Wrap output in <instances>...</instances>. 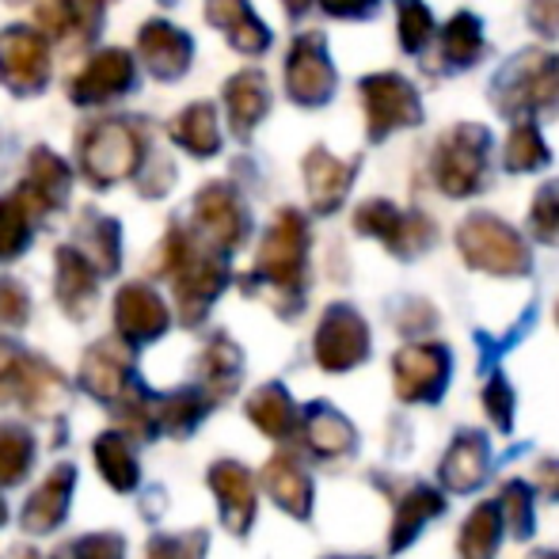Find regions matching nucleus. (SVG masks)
I'll return each instance as SVG.
<instances>
[{"label": "nucleus", "instance_id": "20", "mask_svg": "<svg viewBox=\"0 0 559 559\" xmlns=\"http://www.w3.org/2000/svg\"><path fill=\"white\" fill-rule=\"evenodd\" d=\"M76 487V468L73 464H58L35 491L27 495V507H23V533L27 537H46L69 518V502H73Z\"/></svg>", "mask_w": 559, "mask_h": 559}, {"label": "nucleus", "instance_id": "45", "mask_svg": "<svg viewBox=\"0 0 559 559\" xmlns=\"http://www.w3.org/2000/svg\"><path fill=\"white\" fill-rule=\"evenodd\" d=\"M206 548H210V537L206 530H194V533H156L145 548V559H206Z\"/></svg>", "mask_w": 559, "mask_h": 559}, {"label": "nucleus", "instance_id": "52", "mask_svg": "<svg viewBox=\"0 0 559 559\" xmlns=\"http://www.w3.org/2000/svg\"><path fill=\"white\" fill-rule=\"evenodd\" d=\"M533 487H540L545 499L559 502V456H545V461H537V468H533Z\"/></svg>", "mask_w": 559, "mask_h": 559}, {"label": "nucleus", "instance_id": "60", "mask_svg": "<svg viewBox=\"0 0 559 559\" xmlns=\"http://www.w3.org/2000/svg\"><path fill=\"white\" fill-rule=\"evenodd\" d=\"M556 66H559V61H556Z\"/></svg>", "mask_w": 559, "mask_h": 559}, {"label": "nucleus", "instance_id": "24", "mask_svg": "<svg viewBox=\"0 0 559 559\" xmlns=\"http://www.w3.org/2000/svg\"><path fill=\"white\" fill-rule=\"evenodd\" d=\"M354 176H358V164L338 160L328 148H312L305 156V183H309V202L317 214H335L343 206L346 191H350Z\"/></svg>", "mask_w": 559, "mask_h": 559}, {"label": "nucleus", "instance_id": "13", "mask_svg": "<svg viewBox=\"0 0 559 559\" xmlns=\"http://www.w3.org/2000/svg\"><path fill=\"white\" fill-rule=\"evenodd\" d=\"M286 88H289V96L305 107H320L332 99L335 66H332V58H328V46L317 31H309V35H301L294 46H289Z\"/></svg>", "mask_w": 559, "mask_h": 559}, {"label": "nucleus", "instance_id": "10", "mask_svg": "<svg viewBox=\"0 0 559 559\" xmlns=\"http://www.w3.org/2000/svg\"><path fill=\"white\" fill-rule=\"evenodd\" d=\"M559 96V66L548 53H522L507 73L499 76L502 111H545Z\"/></svg>", "mask_w": 559, "mask_h": 559}, {"label": "nucleus", "instance_id": "57", "mask_svg": "<svg viewBox=\"0 0 559 559\" xmlns=\"http://www.w3.org/2000/svg\"><path fill=\"white\" fill-rule=\"evenodd\" d=\"M8 522V507H4V499H0V525Z\"/></svg>", "mask_w": 559, "mask_h": 559}, {"label": "nucleus", "instance_id": "11", "mask_svg": "<svg viewBox=\"0 0 559 559\" xmlns=\"http://www.w3.org/2000/svg\"><path fill=\"white\" fill-rule=\"evenodd\" d=\"M81 389L99 404H118L133 384H141V377L133 373V354L126 338H104V343L88 346L81 358V373H76Z\"/></svg>", "mask_w": 559, "mask_h": 559}, {"label": "nucleus", "instance_id": "2", "mask_svg": "<svg viewBox=\"0 0 559 559\" xmlns=\"http://www.w3.org/2000/svg\"><path fill=\"white\" fill-rule=\"evenodd\" d=\"M456 248L472 271L499 274V278H525L533 271V255L525 240L495 214H472L456 228Z\"/></svg>", "mask_w": 559, "mask_h": 559}, {"label": "nucleus", "instance_id": "59", "mask_svg": "<svg viewBox=\"0 0 559 559\" xmlns=\"http://www.w3.org/2000/svg\"><path fill=\"white\" fill-rule=\"evenodd\" d=\"M556 324H559V305H556Z\"/></svg>", "mask_w": 559, "mask_h": 559}, {"label": "nucleus", "instance_id": "29", "mask_svg": "<svg viewBox=\"0 0 559 559\" xmlns=\"http://www.w3.org/2000/svg\"><path fill=\"white\" fill-rule=\"evenodd\" d=\"M27 183L20 187V194L38 210V214H50V210L66 206L69 199V168L61 156H53L50 148H38L31 153L27 164Z\"/></svg>", "mask_w": 559, "mask_h": 559}, {"label": "nucleus", "instance_id": "7", "mask_svg": "<svg viewBox=\"0 0 559 559\" xmlns=\"http://www.w3.org/2000/svg\"><path fill=\"white\" fill-rule=\"evenodd\" d=\"M369 324L361 320L358 309L350 305H332V309L320 317L317 338H312V354H317V366L324 373H346V369L361 366L369 358Z\"/></svg>", "mask_w": 559, "mask_h": 559}, {"label": "nucleus", "instance_id": "50", "mask_svg": "<svg viewBox=\"0 0 559 559\" xmlns=\"http://www.w3.org/2000/svg\"><path fill=\"white\" fill-rule=\"evenodd\" d=\"M435 324H438V312L430 309L427 301H407V312L400 317V332H404V335L430 332Z\"/></svg>", "mask_w": 559, "mask_h": 559}, {"label": "nucleus", "instance_id": "36", "mask_svg": "<svg viewBox=\"0 0 559 559\" xmlns=\"http://www.w3.org/2000/svg\"><path fill=\"white\" fill-rule=\"evenodd\" d=\"M76 251L96 266L99 274H115L118 259H122V236L111 217H84L76 228Z\"/></svg>", "mask_w": 559, "mask_h": 559}, {"label": "nucleus", "instance_id": "15", "mask_svg": "<svg viewBox=\"0 0 559 559\" xmlns=\"http://www.w3.org/2000/svg\"><path fill=\"white\" fill-rule=\"evenodd\" d=\"M168 324H171V312L153 286H145V282H130V286L118 289V297H115L118 338H126V343H133V346L153 343V338H160L164 332H168Z\"/></svg>", "mask_w": 559, "mask_h": 559}, {"label": "nucleus", "instance_id": "43", "mask_svg": "<svg viewBox=\"0 0 559 559\" xmlns=\"http://www.w3.org/2000/svg\"><path fill=\"white\" fill-rule=\"evenodd\" d=\"M479 400H484V412H487V419L495 423V430L510 435V430H514V389H510V377L502 373V369L487 373V384H484V392H479Z\"/></svg>", "mask_w": 559, "mask_h": 559}, {"label": "nucleus", "instance_id": "6", "mask_svg": "<svg viewBox=\"0 0 559 559\" xmlns=\"http://www.w3.org/2000/svg\"><path fill=\"white\" fill-rule=\"evenodd\" d=\"M354 228H358L361 236H373V240H381L384 248L392 251V255L400 259H415L423 255V251L435 243L438 228L430 222L427 214H404L400 206H392L389 199H369L358 206V214H354Z\"/></svg>", "mask_w": 559, "mask_h": 559}, {"label": "nucleus", "instance_id": "32", "mask_svg": "<svg viewBox=\"0 0 559 559\" xmlns=\"http://www.w3.org/2000/svg\"><path fill=\"white\" fill-rule=\"evenodd\" d=\"M92 461H96L99 476L107 479V487L115 491H133L141 484V464H138V453L130 445V435L122 430H104V435L92 442Z\"/></svg>", "mask_w": 559, "mask_h": 559}, {"label": "nucleus", "instance_id": "46", "mask_svg": "<svg viewBox=\"0 0 559 559\" xmlns=\"http://www.w3.org/2000/svg\"><path fill=\"white\" fill-rule=\"evenodd\" d=\"M530 228L540 243H559V179L545 183L530 206Z\"/></svg>", "mask_w": 559, "mask_h": 559}, {"label": "nucleus", "instance_id": "42", "mask_svg": "<svg viewBox=\"0 0 559 559\" xmlns=\"http://www.w3.org/2000/svg\"><path fill=\"white\" fill-rule=\"evenodd\" d=\"M502 164H507L510 171H537L548 164V145L545 138H540L537 122H530V118H522V122L510 130L507 145H502Z\"/></svg>", "mask_w": 559, "mask_h": 559}, {"label": "nucleus", "instance_id": "37", "mask_svg": "<svg viewBox=\"0 0 559 559\" xmlns=\"http://www.w3.org/2000/svg\"><path fill=\"white\" fill-rule=\"evenodd\" d=\"M99 0H38L35 23L46 38H84Z\"/></svg>", "mask_w": 559, "mask_h": 559}, {"label": "nucleus", "instance_id": "49", "mask_svg": "<svg viewBox=\"0 0 559 559\" xmlns=\"http://www.w3.org/2000/svg\"><path fill=\"white\" fill-rule=\"evenodd\" d=\"M20 361L23 350L8 338H0V407L15 400V381H20Z\"/></svg>", "mask_w": 559, "mask_h": 559}, {"label": "nucleus", "instance_id": "14", "mask_svg": "<svg viewBox=\"0 0 559 559\" xmlns=\"http://www.w3.org/2000/svg\"><path fill=\"white\" fill-rule=\"evenodd\" d=\"M50 76V53H46L43 35L27 27H12L0 35V81L15 96H35L46 88Z\"/></svg>", "mask_w": 559, "mask_h": 559}, {"label": "nucleus", "instance_id": "26", "mask_svg": "<svg viewBox=\"0 0 559 559\" xmlns=\"http://www.w3.org/2000/svg\"><path fill=\"white\" fill-rule=\"evenodd\" d=\"M99 297V271L76 248H58V301L73 320H88Z\"/></svg>", "mask_w": 559, "mask_h": 559}, {"label": "nucleus", "instance_id": "35", "mask_svg": "<svg viewBox=\"0 0 559 559\" xmlns=\"http://www.w3.org/2000/svg\"><path fill=\"white\" fill-rule=\"evenodd\" d=\"M171 138H176L179 148H187L191 156L206 160L222 148V130H217V111L210 104H194L187 107L183 115H176L171 122Z\"/></svg>", "mask_w": 559, "mask_h": 559}, {"label": "nucleus", "instance_id": "51", "mask_svg": "<svg viewBox=\"0 0 559 559\" xmlns=\"http://www.w3.org/2000/svg\"><path fill=\"white\" fill-rule=\"evenodd\" d=\"M530 23H533V27H537L545 38H556V35H559V0H533Z\"/></svg>", "mask_w": 559, "mask_h": 559}, {"label": "nucleus", "instance_id": "58", "mask_svg": "<svg viewBox=\"0 0 559 559\" xmlns=\"http://www.w3.org/2000/svg\"><path fill=\"white\" fill-rule=\"evenodd\" d=\"M324 559H366V556H324Z\"/></svg>", "mask_w": 559, "mask_h": 559}, {"label": "nucleus", "instance_id": "19", "mask_svg": "<svg viewBox=\"0 0 559 559\" xmlns=\"http://www.w3.org/2000/svg\"><path fill=\"white\" fill-rule=\"evenodd\" d=\"M297 435H301L305 449H309L312 456H320V461H335V456H346L358 449V430H354V423L346 419L335 404H328V400H312V404L305 407Z\"/></svg>", "mask_w": 559, "mask_h": 559}, {"label": "nucleus", "instance_id": "12", "mask_svg": "<svg viewBox=\"0 0 559 559\" xmlns=\"http://www.w3.org/2000/svg\"><path fill=\"white\" fill-rule=\"evenodd\" d=\"M194 228L202 233V240L217 251H236L248 236V210H243L240 194L225 183H210L194 199Z\"/></svg>", "mask_w": 559, "mask_h": 559}, {"label": "nucleus", "instance_id": "38", "mask_svg": "<svg viewBox=\"0 0 559 559\" xmlns=\"http://www.w3.org/2000/svg\"><path fill=\"white\" fill-rule=\"evenodd\" d=\"M499 514H502V533H510L514 540H530L537 533V487L525 479H507L499 491Z\"/></svg>", "mask_w": 559, "mask_h": 559}, {"label": "nucleus", "instance_id": "17", "mask_svg": "<svg viewBox=\"0 0 559 559\" xmlns=\"http://www.w3.org/2000/svg\"><path fill=\"white\" fill-rule=\"evenodd\" d=\"M487 472H491V445H487V435L476 427L456 430L453 445L445 449L442 464H438V484H442L449 495H468L484 484Z\"/></svg>", "mask_w": 559, "mask_h": 559}, {"label": "nucleus", "instance_id": "3", "mask_svg": "<svg viewBox=\"0 0 559 559\" xmlns=\"http://www.w3.org/2000/svg\"><path fill=\"white\" fill-rule=\"evenodd\" d=\"M487 138L484 126H453L435 148V179L449 199H468L484 187L487 176Z\"/></svg>", "mask_w": 559, "mask_h": 559}, {"label": "nucleus", "instance_id": "31", "mask_svg": "<svg viewBox=\"0 0 559 559\" xmlns=\"http://www.w3.org/2000/svg\"><path fill=\"white\" fill-rule=\"evenodd\" d=\"M210 412H214V400L199 384L168 392V396H156V430L168 438H191Z\"/></svg>", "mask_w": 559, "mask_h": 559}, {"label": "nucleus", "instance_id": "44", "mask_svg": "<svg viewBox=\"0 0 559 559\" xmlns=\"http://www.w3.org/2000/svg\"><path fill=\"white\" fill-rule=\"evenodd\" d=\"M400 12V46L407 53H419L427 46V38L435 35V15L423 0H396Z\"/></svg>", "mask_w": 559, "mask_h": 559}, {"label": "nucleus", "instance_id": "23", "mask_svg": "<svg viewBox=\"0 0 559 559\" xmlns=\"http://www.w3.org/2000/svg\"><path fill=\"white\" fill-rule=\"evenodd\" d=\"M133 84V58L126 50H104L88 61V66L76 73L73 88V104H107V99L122 96Z\"/></svg>", "mask_w": 559, "mask_h": 559}, {"label": "nucleus", "instance_id": "28", "mask_svg": "<svg viewBox=\"0 0 559 559\" xmlns=\"http://www.w3.org/2000/svg\"><path fill=\"white\" fill-rule=\"evenodd\" d=\"M138 53L160 81H176L191 66V38L171 23H145L138 38Z\"/></svg>", "mask_w": 559, "mask_h": 559}, {"label": "nucleus", "instance_id": "56", "mask_svg": "<svg viewBox=\"0 0 559 559\" xmlns=\"http://www.w3.org/2000/svg\"><path fill=\"white\" fill-rule=\"evenodd\" d=\"M530 559H559L556 548H545V552H537V556H530Z\"/></svg>", "mask_w": 559, "mask_h": 559}, {"label": "nucleus", "instance_id": "53", "mask_svg": "<svg viewBox=\"0 0 559 559\" xmlns=\"http://www.w3.org/2000/svg\"><path fill=\"white\" fill-rule=\"evenodd\" d=\"M320 4H324V12L343 15V20H354V15H369V12H373L377 0H320Z\"/></svg>", "mask_w": 559, "mask_h": 559}, {"label": "nucleus", "instance_id": "8", "mask_svg": "<svg viewBox=\"0 0 559 559\" xmlns=\"http://www.w3.org/2000/svg\"><path fill=\"white\" fill-rule=\"evenodd\" d=\"M84 176L96 187H115L141 164V141L126 122H99L81 141Z\"/></svg>", "mask_w": 559, "mask_h": 559}, {"label": "nucleus", "instance_id": "39", "mask_svg": "<svg viewBox=\"0 0 559 559\" xmlns=\"http://www.w3.org/2000/svg\"><path fill=\"white\" fill-rule=\"evenodd\" d=\"M35 464V435L23 423H0V487L23 484Z\"/></svg>", "mask_w": 559, "mask_h": 559}, {"label": "nucleus", "instance_id": "5", "mask_svg": "<svg viewBox=\"0 0 559 559\" xmlns=\"http://www.w3.org/2000/svg\"><path fill=\"white\" fill-rule=\"evenodd\" d=\"M453 350L442 343H407L392 358V384L400 404H438L449 392Z\"/></svg>", "mask_w": 559, "mask_h": 559}, {"label": "nucleus", "instance_id": "30", "mask_svg": "<svg viewBox=\"0 0 559 559\" xmlns=\"http://www.w3.org/2000/svg\"><path fill=\"white\" fill-rule=\"evenodd\" d=\"M206 20L214 27H222L228 43L240 53H263L271 46V31L255 20V12L248 8V0H210Z\"/></svg>", "mask_w": 559, "mask_h": 559}, {"label": "nucleus", "instance_id": "47", "mask_svg": "<svg viewBox=\"0 0 559 559\" xmlns=\"http://www.w3.org/2000/svg\"><path fill=\"white\" fill-rule=\"evenodd\" d=\"M50 559H126V540L118 533H88V537L58 548Z\"/></svg>", "mask_w": 559, "mask_h": 559}, {"label": "nucleus", "instance_id": "27", "mask_svg": "<svg viewBox=\"0 0 559 559\" xmlns=\"http://www.w3.org/2000/svg\"><path fill=\"white\" fill-rule=\"evenodd\" d=\"M240 377H243V354L240 346L233 343L228 335H214L206 346H202V358H199V389L206 392L210 400L225 404L236 389H240Z\"/></svg>", "mask_w": 559, "mask_h": 559}, {"label": "nucleus", "instance_id": "54", "mask_svg": "<svg viewBox=\"0 0 559 559\" xmlns=\"http://www.w3.org/2000/svg\"><path fill=\"white\" fill-rule=\"evenodd\" d=\"M282 4H286V12H289V15H305V12H309L312 0H282Z\"/></svg>", "mask_w": 559, "mask_h": 559}, {"label": "nucleus", "instance_id": "48", "mask_svg": "<svg viewBox=\"0 0 559 559\" xmlns=\"http://www.w3.org/2000/svg\"><path fill=\"white\" fill-rule=\"evenodd\" d=\"M31 320V297L15 278L0 282V324L4 328H23Z\"/></svg>", "mask_w": 559, "mask_h": 559}, {"label": "nucleus", "instance_id": "34", "mask_svg": "<svg viewBox=\"0 0 559 559\" xmlns=\"http://www.w3.org/2000/svg\"><path fill=\"white\" fill-rule=\"evenodd\" d=\"M502 545V514L499 502H479L461 525V537H456V552L461 559H495Z\"/></svg>", "mask_w": 559, "mask_h": 559}, {"label": "nucleus", "instance_id": "33", "mask_svg": "<svg viewBox=\"0 0 559 559\" xmlns=\"http://www.w3.org/2000/svg\"><path fill=\"white\" fill-rule=\"evenodd\" d=\"M225 107H228V122L240 138H248L255 130V122L266 115L271 107V92H266L263 73L248 69V73H236L233 81L225 84Z\"/></svg>", "mask_w": 559, "mask_h": 559}, {"label": "nucleus", "instance_id": "55", "mask_svg": "<svg viewBox=\"0 0 559 559\" xmlns=\"http://www.w3.org/2000/svg\"><path fill=\"white\" fill-rule=\"evenodd\" d=\"M12 559H43V556H38L35 548H15V556H12Z\"/></svg>", "mask_w": 559, "mask_h": 559}, {"label": "nucleus", "instance_id": "9", "mask_svg": "<svg viewBox=\"0 0 559 559\" xmlns=\"http://www.w3.org/2000/svg\"><path fill=\"white\" fill-rule=\"evenodd\" d=\"M361 104H366L369 118V138L384 141L389 133L407 130L423 118L419 92L412 88V81H404L400 73H373L361 81Z\"/></svg>", "mask_w": 559, "mask_h": 559}, {"label": "nucleus", "instance_id": "25", "mask_svg": "<svg viewBox=\"0 0 559 559\" xmlns=\"http://www.w3.org/2000/svg\"><path fill=\"white\" fill-rule=\"evenodd\" d=\"M243 412H248V419L255 423L266 438H274V442H282V445L294 442L297 427H301V407L294 404L286 384H278V381L259 384V389L248 396V407H243Z\"/></svg>", "mask_w": 559, "mask_h": 559}, {"label": "nucleus", "instance_id": "40", "mask_svg": "<svg viewBox=\"0 0 559 559\" xmlns=\"http://www.w3.org/2000/svg\"><path fill=\"white\" fill-rule=\"evenodd\" d=\"M35 222H38V210L20 191L12 199H0V259H15L27 248Z\"/></svg>", "mask_w": 559, "mask_h": 559}, {"label": "nucleus", "instance_id": "1", "mask_svg": "<svg viewBox=\"0 0 559 559\" xmlns=\"http://www.w3.org/2000/svg\"><path fill=\"white\" fill-rule=\"evenodd\" d=\"M309 271V225L297 210H282L259 243L255 271L243 278L248 294H266L282 317H297Z\"/></svg>", "mask_w": 559, "mask_h": 559}, {"label": "nucleus", "instance_id": "41", "mask_svg": "<svg viewBox=\"0 0 559 559\" xmlns=\"http://www.w3.org/2000/svg\"><path fill=\"white\" fill-rule=\"evenodd\" d=\"M484 53V35L479 20L472 12H456L442 31V61L449 69H464Z\"/></svg>", "mask_w": 559, "mask_h": 559}, {"label": "nucleus", "instance_id": "16", "mask_svg": "<svg viewBox=\"0 0 559 559\" xmlns=\"http://www.w3.org/2000/svg\"><path fill=\"white\" fill-rule=\"evenodd\" d=\"M210 491L217 495L222 507V525L233 537H248L251 522H255V476L248 464L240 461H217L210 468Z\"/></svg>", "mask_w": 559, "mask_h": 559}, {"label": "nucleus", "instance_id": "21", "mask_svg": "<svg viewBox=\"0 0 559 559\" xmlns=\"http://www.w3.org/2000/svg\"><path fill=\"white\" fill-rule=\"evenodd\" d=\"M259 479H263L274 507L286 510V514L297 518V522H309L317 487H312V476L305 472V464L297 461L294 453H274L271 461L263 464V476Z\"/></svg>", "mask_w": 559, "mask_h": 559}, {"label": "nucleus", "instance_id": "22", "mask_svg": "<svg viewBox=\"0 0 559 559\" xmlns=\"http://www.w3.org/2000/svg\"><path fill=\"white\" fill-rule=\"evenodd\" d=\"M445 495L435 484H412L404 495L396 499V514H392V530H389V552L400 556L407 545L419 540V533L430 522L445 514Z\"/></svg>", "mask_w": 559, "mask_h": 559}, {"label": "nucleus", "instance_id": "4", "mask_svg": "<svg viewBox=\"0 0 559 559\" xmlns=\"http://www.w3.org/2000/svg\"><path fill=\"white\" fill-rule=\"evenodd\" d=\"M176 282V301H179V317L187 328H199L206 320V312L214 309V301L222 297V289L228 286V263L225 251L217 248H187V255L179 259V266L168 274Z\"/></svg>", "mask_w": 559, "mask_h": 559}, {"label": "nucleus", "instance_id": "18", "mask_svg": "<svg viewBox=\"0 0 559 559\" xmlns=\"http://www.w3.org/2000/svg\"><path fill=\"white\" fill-rule=\"evenodd\" d=\"M15 404L27 415H35V419H53L69 404V381L46 358L23 350L20 381H15Z\"/></svg>", "mask_w": 559, "mask_h": 559}]
</instances>
